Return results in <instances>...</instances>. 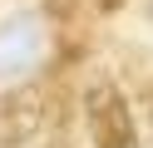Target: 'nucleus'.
<instances>
[{
	"mask_svg": "<svg viewBox=\"0 0 153 148\" xmlns=\"http://www.w3.org/2000/svg\"><path fill=\"white\" fill-rule=\"evenodd\" d=\"M94 5H99V10H114V5H119V0H94Z\"/></svg>",
	"mask_w": 153,
	"mask_h": 148,
	"instance_id": "7ed1b4c3",
	"label": "nucleus"
},
{
	"mask_svg": "<svg viewBox=\"0 0 153 148\" xmlns=\"http://www.w3.org/2000/svg\"><path fill=\"white\" fill-rule=\"evenodd\" d=\"M148 10H153V0H148Z\"/></svg>",
	"mask_w": 153,
	"mask_h": 148,
	"instance_id": "20e7f679",
	"label": "nucleus"
},
{
	"mask_svg": "<svg viewBox=\"0 0 153 148\" xmlns=\"http://www.w3.org/2000/svg\"><path fill=\"white\" fill-rule=\"evenodd\" d=\"M45 49H50V25L35 10L0 20V84H20L40 69Z\"/></svg>",
	"mask_w": 153,
	"mask_h": 148,
	"instance_id": "f257e3e1",
	"label": "nucleus"
},
{
	"mask_svg": "<svg viewBox=\"0 0 153 148\" xmlns=\"http://www.w3.org/2000/svg\"><path fill=\"white\" fill-rule=\"evenodd\" d=\"M84 123H89V143L94 148H138L133 109L123 99V89L109 84V79H99L84 94Z\"/></svg>",
	"mask_w": 153,
	"mask_h": 148,
	"instance_id": "f03ea898",
	"label": "nucleus"
}]
</instances>
